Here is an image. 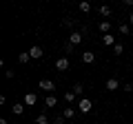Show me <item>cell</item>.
Instances as JSON below:
<instances>
[{
  "instance_id": "6da1fadb",
  "label": "cell",
  "mask_w": 133,
  "mask_h": 124,
  "mask_svg": "<svg viewBox=\"0 0 133 124\" xmlns=\"http://www.w3.org/2000/svg\"><path fill=\"white\" fill-rule=\"evenodd\" d=\"M91 109H93V102H91L89 98H80V100H78V111H80V113H89Z\"/></svg>"
},
{
  "instance_id": "7a4b0ae2",
  "label": "cell",
  "mask_w": 133,
  "mask_h": 124,
  "mask_svg": "<svg viewBox=\"0 0 133 124\" xmlns=\"http://www.w3.org/2000/svg\"><path fill=\"white\" fill-rule=\"evenodd\" d=\"M40 89L47 91V93H51V91L56 89V82H53V80H40Z\"/></svg>"
},
{
  "instance_id": "3957f363",
  "label": "cell",
  "mask_w": 133,
  "mask_h": 124,
  "mask_svg": "<svg viewBox=\"0 0 133 124\" xmlns=\"http://www.w3.org/2000/svg\"><path fill=\"white\" fill-rule=\"evenodd\" d=\"M29 56H31L33 60H40V58L44 56V51H42V47H31L29 49Z\"/></svg>"
},
{
  "instance_id": "277c9868",
  "label": "cell",
  "mask_w": 133,
  "mask_h": 124,
  "mask_svg": "<svg viewBox=\"0 0 133 124\" xmlns=\"http://www.w3.org/2000/svg\"><path fill=\"white\" fill-rule=\"evenodd\" d=\"M104 89H107V91H118V89H120V82L115 80V78H109L107 84H104Z\"/></svg>"
},
{
  "instance_id": "5b68a950",
  "label": "cell",
  "mask_w": 133,
  "mask_h": 124,
  "mask_svg": "<svg viewBox=\"0 0 133 124\" xmlns=\"http://www.w3.org/2000/svg\"><path fill=\"white\" fill-rule=\"evenodd\" d=\"M56 69H58V71H66V69H69V58H60V60H56Z\"/></svg>"
},
{
  "instance_id": "8992f818",
  "label": "cell",
  "mask_w": 133,
  "mask_h": 124,
  "mask_svg": "<svg viewBox=\"0 0 133 124\" xmlns=\"http://www.w3.org/2000/svg\"><path fill=\"white\" fill-rule=\"evenodd\" d=\"M69 42H71L73 47H76V44H80V42H82V33H80V31H73V33L69 36Z\"/></svg>"
},
{
  "instance_id": "52a82bcc",
  "label": "cell",
  "mask_w": 133,
  "mask_h": 124,
  "mask_svg": "<svg viewBox=\"0 0 133 124\" xmlns=\"http://www.w3.org/2000/svg\"><path fill=\"white\" fill-rule=\"evenodd\" d=\"M82 62H84V64H93V62H95V53L84 51V53H82Z\"/></svg>"
},
{
  "instance_id": "ba28073f",
  "label": "cell",
  "mask_w": 133,
  "mask_h": 124,
  "mask_svg": "<svg viewBox=\"0 0 133 124\" xmlns=\"http://www.w3.org/2000/svg\"><path fill=\"white\" fill-rule=\"evenodd\" d=\"M98 29H100V33H109V31H111V22H109V20H102V22H100L98 24Z\"/></svg>"
},
{
  "instance_id": "9c48e42d",
  "label": "cell",
  "mask_w": 133,
  "mask_h": 124,
  "mask_svg": "<svg viewBox=\"0 0 133 124\" xmlns=\"http://www.w3.org/2000/svg\"><path fill=\"white\" fill-rule=\"evenodd\" d=\"M36 102H38V98H36V93H27V95H24V106H33Z\"/></svg>"
},
{
  "instance_id": "30bf717a",
  "label": "cell",
  "mask_w": 133,
  "mask_h": 124,
  "mask_svg": "<svg viewBox=\"0 0 133 124\" xmlns=\"http://www.w3.org/2000/svg\"><path fill=\"white\" fill-rule=\"evenodd\" d=\"M102 42H104L107 47H111V49H113L115 44H118V42H115V38H113V36H109V33H107V36H102Z\"/></svg>"
},
{
  "instance_id": "8fae6325",
  "label": "cell",
  "mask_w": 133,
  "mask_h": 124,
  "mask_svg": "<svg viewBox=\"0 0 133 124\" xmlns=\"http://www.w3.org/2000/svg\"><path fill=\"white\" fill-rule=\"evenodd\" d=\"M98 13H100V16H104V18H109V16L113 13V9H111V7H107V5H102V7L98 9Z\"/></svg>"
},
{
  "instance_id": "7c38bea8",
  "label": "cell",
  "mask_w": 133,
  "mask_h": 124,
  "mask_svg": "<svg viewBox=\"0 0 133 124\" xmlns=\"http://www.w3.org/2000/svg\"><path fill=\"white\" fill-rule=\"evenodd\" d=\"M76 93H73V91H66V93H64V102H66V104H73V102H76Z\"/></svg>"
},
{
  "instance_id": "4fadbf2b",
  "label": "cell",
  "mask_w": 133,
  "mask_h": 124,
  "mask_svg": "<svg viewBox=\"0 0 133 124\" xmlns=\"http://www.w3.org/2000/svg\"><path fill=\"white\" fill-rule=\"evenodd\" d=\"M62 115H64V120H71V118H76V109H71V106H66V109L62 111Z\"/></svg>"
},
{
  "instance_id": "5bb4252c",
  "label": "cell",
  "mask_w": 133,
  "mask_h": 124,
  "mask_svg": "<svg viewBox=\"0 0 133 124\" xmlns=\"http://www.w3.org/2000/svg\"><path fill=\"white\" fill-rule=\"evenodd\" d=\"M78 7H80V11H82V13H89V11H91V2H87V0H82V2H80Z\"/></svg>"
},
{
  "instance_id": "9a60e30c",
  "label": "cell",
  "mask_w": 133,
  "mask_h": 124,
  "mask_svg": "<svg viewBox=\"0 0 133 124\" xmlns=\"http://www.w3.org/2000/svg\"><path fill=\"white\" fill-rule=\"evenodd\" d=\"M44 104H47L49 109H53V106L58 104V100H56V95H47V100H44Z\"/></svg>"
},
{
  "instance_id": "2e32d148",
  "label": "cell",
  "mask_w": 133,
  "mask_h": 124,
  "mask_svg": "<svg viewBox=\"0 0 133 124\" xmlns=\"http://www.w3.org/2000/svg\"><path fill=\"white\" fill-rule=\"evenodd\" d=\"M71 91H73V93H76V95H82V91H84V86H82L80 82H76V84L71 86Z\"/></svg>"
},
{
  "instance_id": "e0dca14e",
  "label": "cell",
  "mask_w": 133,
  "mask_h": 124,
  "mask_svg": "<svg viewBox=\"0 0 133 124\" xmlns=\"http://www.w3.org/2000/svg\"><path fill=\"white\" fill-rule=\"evenodd\" d=\"M29 60H31V56H29V51H27V53H20V56H18V62H20V64H27Z\"/></svg>"
},
{
  "instance_id": "ac0fdd59",
  "label": "cell",
  "mask_w": 133,
  "mask_h": 124,
  "mask_svg": "<svg viewBox=\"0 0 133 124\" xmlns=\"http://www.w3.org/2000/svg\"><path fill=\"white\" fill-rule=\"evenodd\" d=\"M36 124H49V118H47L44 113H40L38 118H36Z\"/></svg>"
},
{
  "instance_id": "d6986e66",
  "label": "cell",
  "mask_w": 133,
  "mask_h": 124,
  "mask_svg": "<svg viewBox=\"0 0 133 124\" xmlns=\"http://www.w3.org/2000/svg\"><path fill=\"white\" fill-rule=\"evenodd\" d=\"M14 113L16 115H22L24 113V102H22V104H14Z\"/></svg>"
},
{
  "instance_id": "ffe728a7",
  "label": "cell",
  "mask_w": 133,
  "mask_h": 124,
  "mask_svg": "<svg viewBox=\"0 0 133 124\" xmlns=\"http://www.w3.org/2000/svg\"><path fill=\"white\" fill-rule=\"evenodd\" d=\"M120 33L122 36H131V27H129V24H120Z\"/></svg>"
},
{
  "instance_id": "44dd1931",
  "label": "cell",
  "mask_w": 133,
  "mask_h": 124,
  "mask_svg": "<svg viewBox=\"0 0 133 124\" xmlns=\"http://www.w3.org/2000/svg\"><path fill=\"white\" fill-rule=\"evenodd\" d=\"M113 53H115V56H122V53H124V47H122V44H115V47H113Z\"/></svg>"
},
{
  "instance_id": "7402d4cb",
  "label": "cell",
  "mask_w": 133,
  "mask_h": 124,
  "mask_svg": "<svg viewBox=\"0 0 133 124\" xmlns=\"http://www.w3.org/2000/svg\"><path fill=\"white\" fill-rule=\"evenodd\" d=\"M53 124H64V115H58V118L53 120Z\"/></svg>"
},
{
  "instance_id": "603a6c76",
  "label": "cell",
  "mask_w": 133,
  "mask_h": 124,
  "mask_svg": "<svg viewBox=\"0 0 133 124\" xmlns=\"http://www.w3.org/2000/svg\"><path fill=\"white\" fill-rule=\"evenodd\" d=\"M122 89H124V91H127V93H131V91H133V84H131V82H127V84H124V86H122Z\"/></svg>"
},
{
  "instance_id": "cb8c5ba5",
  "label": "cell",
  "mask_w": 133,
  "mask_h": 124,
  "mask_svg": "<svg viewBox=\"0 0 133 124\" xmlns=\"http://www.w3.org/2000/svg\"><path fill=\"white\" fill-rule=\"evenodd\" d=\"M71 24H73V22H71L69 18H64V20H62V27H71Z\"/></svg>"
},
{
  "instance_id": "d4e9b609",
  "label": "cell",
  "mask_w": 133,
  "mask_h": 124,
  "mask_svg": "<svg viewBox=\"0 0 133 124\" xmlns=\"http://www.w3.org/2000/svg\"><path fill=\"white\" fill-rule=\"evenodd\" d=\"M64 49H66V53H71V51H73V44H71V42H66Z\"/></svg>"
},
{
  "instance_id": "484cf974",
  "label": "cell",
  "mask_w": 133,
  "mask_h": 124,
  "mask_svg": "<svg viewBox=\"0 0 133 124\" xmlns=\"http://www.w3.org/2000/svg\"><path fill=\"white\" fill-rule=\"evenodd\" d=\"M129 24H133V13H131V16H129Z\"/></svg>"
},
{
  "instance_id": "4316f807",
  "label": "cell",
  "mask_w": 133,
  "mask_h": 124,
  "mask_svg": "<svg viewBox=\"0 0 133 124\" xmlns=\"http://www.w3.org/2000/svg\"><path fill=\"white\" fill-rule=\"evenodd\" d=\"M131 40H133V31H131Z\"/></svg>"
}]
</instances>
